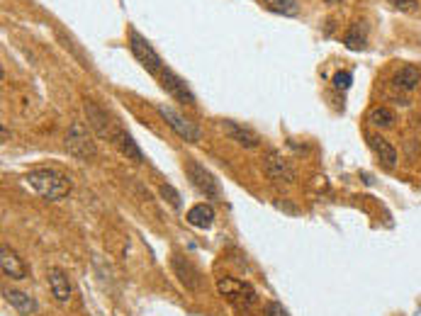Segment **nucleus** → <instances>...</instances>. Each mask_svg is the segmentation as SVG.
<instances>
[{
	"label": "nucleus",
	"instance_id": "nucleus-1",
	"mask_svg": "<svg viewBox=\"0 0 421 316\" xmlns=\"http://www.w3.org/2000/svg\"><path fill=\"white\" fill-rule=\"evenodd\" d=\"M25 185L32 187L39 197L51 200V202L63 200V197H68V192H71V180H68L63 173L51 170V168L30 170V173L25 175Z\"/></svg>",
	"mask_w": 421,
	"mask_h": 316
},
{
	"label": "nucleus",
	"instance_id": "nucleus-2",
	"mask_svg": "<svg viewBox=\"0 0 421 316\" xmlns=\"http://www.w3.org/2000/svg\"><path fill=\"white\" fill-rule=\"evenodd\" d=\"M217 290L239 314H248L258 304V294H256V290H253L251 282H246V280H236V277H219Z\"/></svg>",
	"mask_w": 421,
	"mask_h": 316
},
{
	"label": "nucleus",
	"instance_id": "nucleus-3",
	"mask_svg": "<svg viewBox=\"0 0 421 316\" xmlns=\"http://www.w3.org/2000/svg\"><path fill=\"white\" fill-rule=\"evenodd\" d=\"M185 173H188L190 185L195 187L200 195H205L207 200H222V187H219L217 178H214L205 165H200L197 160H188Z\"/></svg>",
	"mask_w": 421,
	"mask_h": 316
},
{
	"label": "nucleus",
	"instance_id": "nucleus-4",
	"mask_svg": "<svg viewBox=\"0 0 421 316\" xmlns=\"http://www.w3.org/2000/svg\"><path fill=\"white\" fill-rule=\"evenodd\" d=\"M66 148L71 156H75L78 160H90L95 156V141L90 137L88 127L83 122L75 120L66 132Z\"/></svg>",
	"mask_w": 421,
	"mask_h": 316
},
{
	"label": "nucleus",
	"instance_id": "nucleus-5",
	"mask_svg": "<svg viewBox=\"0 0 421 316\" xmlns=\"http://www.w3.org/2000/svg\"><path fill=\"white\" fill-rule=\"evenodd\" d=\"M129 46H132V53L137 56V61L142 63L144 68H147L149 73H154V76H159L161 71H164V63H161V56L156 53L154 46L149 44L147 39H144L139 32H129Z\"/></svg>",
	"mask_w": 421,
	"mask_h": 316
},
{
	"label": "nucleus",
	"instance_id": "nucleus-6",
	"mask_svg": "<svg viewBox=\"0 0 421 316\" xmlns=\"http://www.w3.org/2000/svg\"><path fill=\"white\" fill-rule=\"evenodd\" d=\"M159 115L164 117L166 122H169V127L173 129L178 137H183L185 141H200V127L195 125V122H190L188 117H183L181 112H176V110H171V107H166V105H159Z\"/></svg>",
	"mask_w": 421,
	"mask_h": 316
},
{
	"label": "nucleus",
	"instance_id": "nucleus-7",
	"mask_svg": "<svg viewBox=\"0 0 421 316\" xmlns=\"http://www.w3.org/2000/svg\"><path fill=\"white\" fill-rule=\"evenodd\" d=\"M159 78H161V88H164L173 100H178L181 105H195V95H193V90L188 88L185 80H183L181 76H176L171 68H164V71L159 73Z\"/></svg>",
	"mask_w": 421,
	"mask_h": 316
},
{
	"label": "nucleus",
	"instance_id": "nucleus-8",
	"mask_svg": "<svg viewBox=\"0 0 421 316\" xmlns=\"http://www.w3.org/2000/svg\"><path fill=\"white\" fill-rule=\"evenodd\" d=\"M263 170L278 185H290L295 180V168L288 163V158L278 156V153H268V158L263 160Z\"/></svg>",
	"mask_w": 421,
	"mask_h": 316
},
{
	"label": "nucleus",
	"instance_id": "nucleus-9",
	"mask_svg": "<svg viewBox=\"0 0 421 316\" xmlns=\"http://www.w3.org/2000/svg\"><path fill=\"white\" fill-rule=\"evenodd\" d=\"M110 141L115 144V146H117V151H120L122 156L132 158L134 163H144V153H142V148L137 146V141H134V137H132V134H129L127 129H122L120 125H115V129H112Z\"/></svg>",
	"mask_w": 421,
	"mask_h": 316
},
{
	"label": "nucleus",
	"instance_id": "nucleus-10",
	"mask_svg": "<svg viewBox=\"0 0 421 316\" xmlns=\"http://www.w3.org/2000/svg\"><path fill=\"white\" fill-rule=\"evenodd\" d=\"M85 115H88V125L93 127L98 137H102V139L112 137V129H115V127H110V115H107L98 103L85 100Z\"/></svg>",
	"mask_w": 421,
	"mask_h": 316
},
{
	"label": "nucleus",
	"instance_id": "nucleus-11",
	"mask_svg": "<svg viewBox=\"0 0 421 316\" xmlns=\"http://www.w3.org/2000/svg\"><path fill=\"white\" fill-rule=\"evenodd\" d=\"M171 265H173V272L178 275V280H181V285L185 287V290H190V292L200 290V272L190 260L181 258V255H173V263Z\"/></svg>",
	"mask_w": 421,
	"mask_h": 316
},
{
	"label": "nucleus",
	"instance_id": "nucleus-12",
	"mask_svg": "<svg viewBox=\"0 0 421 316\" xmlns=\"http://www.w3.org/2000/svg\"><path fill=\"white\" fill-rule=\"evenodd\" d=\"M0 267H3V275L13 277V280H25L27 277V265L20 260V255H15V251L8 248V246L0 248Z\"/></svg>",
	"mask_w": 421,
	"mask_h": 316
},
{
	"label": "nucleus",
	"instance_id": "nucleus-13",
	"mask_svg": "<svg viewBox=\"0 0 421 316\" xmlns=\"http://www.w3.org/2000/svg\"><path fill=\"white\" fill-rule=\"evenodd\" d=\"M368 144H370L372 151H375V156L382 160V165H385V168H395V165H397V151H395V146H392L390 141H385V139L377 137V134H370Z\"/></svg>",
	"mask_w": 421,
	"mask_h": 316
},
{
	"label": "nucleus",
	"instance_id": "nucleus-14",
	"mask_svg": "<svg viewBox=\"0 0 421 316\" xmlns=\"http://www.w3.org/2000/svg\"><path fill=\"white\" fill-rule=\"evenodd\" d=\"M222 127H224V132L229 134V139H234L236 144H241V146H246V148H256L258 144H261V139L256 137L251 129H246V127H241V125H236V122H231V120H224L222 122Z\"/></svg>",
	"mask_w": 421,
	"mask_h": 316
},
{
	"label": "nucleus",
	"instance_id": "nucleus-15",
	"mask_svg": "<svg viewBox=\"0 0 421 316\" xmlns=\"http://www.w3.org/2000/svg\"><path fill=\"white\" fill-rule=\"evenodd\" d=\"M49 290L59 304H66L68 299H71V282H68V277L63 275L61 270H56V267L49 270Z\"/></svg>",
	"mask_w": 421,
	"mask_h": 316
},
{
	"label": "nucleus",
	"instance_id": "nucleus-16",
	"mask_svg": "<svg viewBox=\"0 0 421 316\" xmlns=\"http://www.w3.org/2000/svg\"><path fill=\"white\" fill-rule=\"evenodd\" d=\"M3 297H5V302H8L10 307H13L18 314H35V312H37L35 297H30L27 292H20V290H3Z\"/></svg>",
	"mask_w": 421,
	"mask_h": 316
},
{
	"label": "nucleus",
	"instance_id": "nucleus-17",
	"mask_svg": "<svg viewBox=\"0 0 421 316\" xmlns=\"http://www.w3.org/2000/svg\"><path fill=\"white\" fill-rule=\"evenodd\" d=\"M188 224H193V227L197 229H209L214 224V210L209 205H205V202H200V205H193L190 210L185 214Z\"/></svg>",
	"mask_w": 421,
	"mask_h": 316
},
{
	"label": "nucleus",
	"instance_id": "nucleus-18",
	"mask_svg": "<svg viewBox=\"0 0 421 316\" xmlns=\"http://www.w3.org/2000/svg\"><path fill=\"white\" fill-rule=\"evenodd\" d=\"M419 80H421V73H419V68H414V66H402L399 71L395 73V80L392 83L397 85V88H402V90H414L419 85Z\"/></svg>",
	"mask_w": 421,
	"mask_h": 316
},
{
	"label": "nucleus",
	"instance_id": "nucleus-19",
	"mask_svg": "<svg viewBox=\"0 0 421 316\" xmlns=\"http://www.w3.org/2000/svg\"><path fill=\"white\" fill-rule=\"evenodd\" d=\"M368 120H370V125L380 127V129H390V127L395 125L397 117L390 107H375V110H370Z\"/></svg>",
	"mask_w": 421,
	"mask_h": 316
},
{
	"label": "nucleus",
	"instance_id": "nucleus-20",
	"mask_svg": "<svg viewBox=\"0 0 421 316\" xmlns=\"http://www.w3.org/2000/svg\"><path fill=\"white\" fill-rule=\"evenodd\" d=\"M365 34H368V27L360 25V23H355L346 32V46H348V49H353V51L365 49Z\"/></svg>",
	"mask_w": 421,
	"mask_h": 316
},
{
	"label": "nucleus",
	"instance_id": "nucleus-21",
	"mask_svg": "<svg viewBox=\"0 0 421 316\" xmlns=\"http://www.w3.org/2000/svg\"><path fill=\"white\" fill-rule=\"evenodd\" d=\"M266 8L278 15H298L300 13L298 0H266Z\"/></svg>",
	"mask_w": 421,
	"mask_h": 316
},
{
	"label": "nucleus",
	"instance_id": "nucleus-22",
	"mask_svg": "<svg viewBox=\"0 0 421 316\" xmlns=\"http://www.w3.org/2000/svg\"><path fill=\"white\" fill-rule=\"evenodd\" d=\"M350 85H353V73L350 71H338L334 76V88L336 90H348Z\"/></svg>",
	"mask_w": 421,
	"mask_h": 316
},
{
	"label": "nucleus",
	"instance_id": "nucleus-23",
	"mask_svg": "<svg viewBox=\"0 0 421 316\" xmlns=\"http://www.w3.org/2000/svg\"><path fill=\"white\" fill-rule=\"evenodd\" d=\"M263 316H290V314L280 302H266V307H263Z\"/></svg>",
	"mask_w": 421,
	"mask_h": 316
},
{
	"label": "nucleus",
	"instance_id": "nucleus-24",
	"mask_svg": "<svg viewBox=\"0 0 421 316\" xmlns=\"http://www.w3.org/2000/svg\"><path fill=\"white\" fill-rule=\"evenodd\" d=\"M161 195H164L166 200H169L173 207H181V200H178V192H176L171 185H164V187H161Z\"/></svg>",
	"mask_w": 421,
	"mask_h": 316
},
{
	"label": "nucleus",
	"instance_id": "nucleus-25",
	"mask_svg": "<svg viewBox=\"0 0 421 316\" xmlns=\"http://www.w3.org/2000/svg\"><path fill=\"white\" fill-rule=\"evenodd\" d=\"M395 8H399V10H417V0H390Z\"/></svg>",
	"mask_w": 421,
	"mask_h": 316
},
{
	"label": "nucleus",
	"instance_id": "nucleus-26",
	"mask_svg": "<svg viewBox=\"0 0 421 316\" xmlns=\"http://www.w3.org/2000/svg\"><path fill=\"white\" fill-rule=\"evenodd\" d=\"M329 5H336V3H341V0H327Z\"/></svg>",
	"mask_w": 421,
	"mask_h": 316
}]
</instances>
